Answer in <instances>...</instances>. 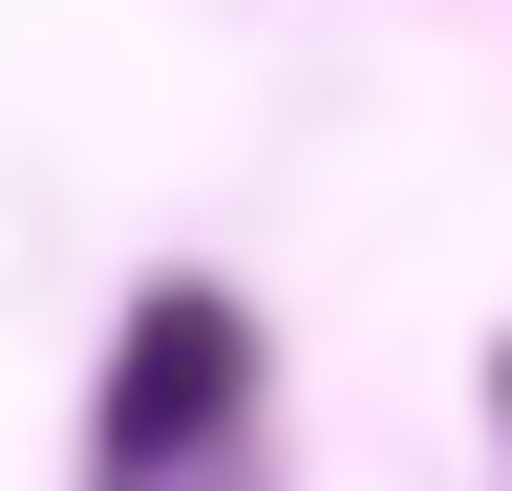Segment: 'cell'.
Instances as JSON below:
<instances>
[{
  "label": "cell",
  "instance_id": "obj_1",
  "mask_svg": "<svg viewBox=\"0 0 512 491\" xmlns=\"http://www.w3.org/2000/svg\"><path fill=\"white\" fill-rule=\"evenodd\" d=\"M86 491H256V321L214 278H150L86 406Z\"/></svg>",
  "mask_w": 512,
  "mask_h": 491
},
{
  "label": "cell",
  "instance_id": "obj_2",
  "mask_svg": "<svg viewBox=\"0 0 512 491\" xmlns=\"http://www.w3.org/2000/svg\"><path fill=\"white\" fill-rule=\"evenodd\" d=\"M491 406H512V363H491Z\"/></svg>",
  "mask_w": 512,
  "mask_h": 491
}]
</instances>
